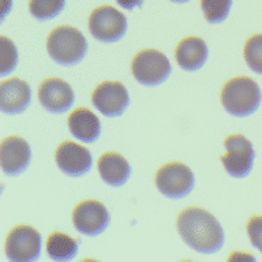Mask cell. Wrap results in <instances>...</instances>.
Segmentation results:
<instances>
[{
    "mask_svg": "<svg viewBox=\"0 0 262 262\" xmlns=\"http://www.w3.org/2000/svg\"><path fill=\"white\" fill-rule=\"evenodd\" d=\"M56 164L61 172L70 176L86 175L92 168V155L86 147L75 142H63L57 147Z\"/></svg>",
    "mask_w": 262,
    "mask_h": 262,
    "instance_id": "cell-13",
    "label": "cell"
},
{
    "mask_svg": "<svg viewBox=\"0 0 262 262\" xmlns=\"http://www.w3.org/2000/svg\"><path fill=\"white\" fill-rule=\"evenodd\" d=\"M38 98L44 110L53 114H63L73 106L74 92L63 79L49 78L40 85Z\"/></svg>",
    "mask_w": 262,
    "mask_h": 262,
    "instance_id": "cell-12",
    "label": "cell"
},
{
    "mask_svg": "<svg viewBox=\"0 0 262 262\" xmlns=\"http://www.w3.org/2000/svg\"><path fill=\"white\" fill-rule=\"evenodd\" d=\"M156 186L163 195L168 198H183L194 188V173L182 163H169L161 167L156 173Z\"/></svg>",
    "mask_w": 262,
    "mask_h": 262,
    "instance_id": "cell-7",
    "label": "cell"
},
{
    "mask_svg": "<svg viewBox=\"0 0 262 262\" xmlns=\"http://www.w3.org/2000/svg\"><path fill=\"white\" fill-rule=\"evenodd\" d=\"M41 235L30 225H16L6 239V255L12 262H33L40 258Z\"/></svg>",
    "mask_w": 262,
    "mask_h": 262,
    "instance_id": "cell-5",
    "label": "cell"
},
{
    "mask_svg": "<svg viewBox=\"0 0 262 262\" xmlns=\"http://www.w3.org/2000/svg\"><path fill=\"white\" fill-rule=\"evenodd\" d=\"M172 2H176V3H186V2H190V0H172Z\"/></svg>",
    "mask_w": 262,
    "mask_h": 262,
    "instance_id": "cell-25",
    "label": "cell"
},
{
    "mask_svg": "<svg viewBox=\"0 0 262 262\" xmlns=\"http://www.w3.org/2000/svg\"><path fill=\"white\" fill-rule=\"evenodd\" d=\"M70 133L82 142L93 143L100 137L101 124L92 111L86 108H78L69 116Z\"/></svg>",
    "mask_w": 262,
    "mask_h": 262,
    "instance_id": "cell-16",
    "label": "cell"
},
{
    "mask_svg": "<svg viewBox=\"0 0 262 262\" xmlns=\"http://www.w3.org/2000/svg\"><path fill=\"white\" fill-rule=\"evenodd\" d=\"M47 253L53 261H71L78 254V243L66 233L55 232L47 241Z\"/></svg>",
    "mask_w": 262,
    "mask_h": 262,
    "instance_id": "cell-18",
    "label": "cell"
},
{
    "mask_svg": "<svg viewBox=\"0 0 262 262\" xmlns=\"http://www.w3.org/2000/svg\"><path fill=\"white\" fill-rule=\"evenodd\" d=\"M208 47L200 37H187L178 44L175 57L178 64L187 71L201 69L208 60Z\"/></svg>",
    "mask_w": 262,
    "mask_h": 262,
    "instance_id": "cell-15",
    "label": "cell"
},
{
    "mask_svg": "<svg viewBox=\"0 0 262 262\" xmlns=\"http://www.w3.org/2000/svg\"><path fill=\"white\" fill-rule=\"evenodd\" d=\"M0 47H2V77H7L15 69L18 63V51L12 41L7 37L0 38Z\"/></svg>",
    "mask_w": 262,
    "mask_h": 262,
    "instance_id": "cell-22",
    "label": "cell"
},
{
    "mask_svg": "<svg viewBox=\"0 0 262 262\" xmlns=\"http://www.w3.org/2000/svg\"><path fill=\"white\" fill-rule=\"evenodd\" d=\"M131 71L143 86L161 85L171 74V63L167 56L156 49H145L137 53L131 63Z\"/></svg>",
    "mask_w": 262,
    "mask_h": 262,
    "instance_id": "cell-4",
    "label": "cell"
},
{
    "mask_svg": "<svg viewBox=\"0 0 262 262\" xmlns=\"http://www.w3.org/2000/svg\"><path fill=\"white\" fill-rule=\"evenodd\" d=\"M225 153L221 156V163L227 173L233 178H246L253 169L254 153L253 145L242 134L227 137L224 141Z\"/></svg>",
    "mask_w": 262,
    "mask_h": 262,
    "instance_id": "cell-8",
    "label": "cell"
},
{
    "mask_svg": "<svg viewBox=\"0 0 262 262\" xmlns=\"http://www.w3.org/2000/svg\"><path fill=\"white\" fill-rule=\"evenodd\" d=\"M220 98L227 112L237 118H245L259 108L262 93L257 82L251 78L236 77L225 83Z\"/></svg>",
    "mask_w": 262,
    "mask_h": 262,
    "instance_id": "cell-2",
    "label": "cell"
},
{
    "mask_svg": "<svg viewBox=\"0 0 262 262\" xmlns=\"http://www.w3.org/2000/svg\"><path fill=\"white\" fill-rule=\"evenodd\" d=\"M116 3L120 4V7L131 11L137 6H142V0H116Z\"/></svg>",
    "mask_w": 262,
    "mask_h": 262,
    "instance_id": "cell-24",
    "label": "cell"
},
{
    "mask_svg": "<svg viewBox=\"0 0 262 262\" xmlns=\"http://www.w3.org/2000/svg\"><path fill=\"white\" fill-rule=\"evenodd\" d=\"M66 6V0H30L29 10L36 19L48 20L59 15Z\"/></svg>",
    "mask_w": 262,
    "mask_h": 262,
    "instance_id": "cell-19",
    "label": "cell"
},
{
    "mask_svg": "<svg viewBox=\"0 0 262 262\" xmlns=\"http://www.w3.org/2000/svg\"><path fill=\"white\" fill-rule=\"evenodd\" d=\"M32 92L25 81L11 78L0 83V106L4 114L15 115L24 112L30 104Z\"/></svg>",
    "mask_w": 262,
    "mask_h": 262,
    "instance_id": "cell-14",
    "label": "cell"
},
{
    "mask_svg": "<svg viewBox=\"0 0 262 262\" xmlns=\"http://www.w3.org/2000/svg\"><path fill=\"white\" fill-rule=\"evenodd\" d=\"M245 60L254 73L262 75V34H255L245 45Z\"/></svg>",
    "mask_w": 262,
    "mask_h": 262,
    "instance_id": "cell-21",
    "label": "cell"
},
{
    "mask_svg": "<svg viewBox=\"0 0 262 262\" xmlns=\"http://www.w3.org/2000/svg\"><path fill=\"white\" fill-rule=\"evenodd\" d=\"M73 223L74 227L83 235L97 236L108 228L110 213L98 201H83L74 209Z\"/></svg>",
    "mask_w": 262,
    "mask_h": 262,
    "instance_id": "cell-9",
    "label": "cell"
},
{
    "mask_svg": "<svg viewBox=\"0 0 262 262\" xmlns=\"http://www.w3.org/2000/svg\"><path fill=\"white\" fill-rule=\"evenodd\" d=\"M98 172L106 184L120 187L130 178L131 167L123 156L118 153H105L98 160Z\"/></svg>",
    "mask_w": 262,
    "mask_h": 262,
    "instance_id": "cell-17",
    "label": "cell"
},
{
    "mask_svg": "<svg viewBox=\"0 0 262 262\" xmlns=\"http://www.w3.org/2000/svg\"><path fill=\"white\" fill-rule=\"evenodd\" d=\"M247 233H249L251 245L262 253V217H251L247 223Z\"/></svg>",
    "mask_w": 262,
    "mask_h": 262,
    "instance_id": "cell-23",
    "label": "cell"
},
{
    "mask_svg": "<svg viewBox=\"0 0 262 262\" xmlns=\"http://www.w3.org/2000/svg\"><path fill=\"white\" fill-rule=\"evenodd\" d=\"M180 237L192 250L202 254L219 251L224 243V231L216 217L201 208H187L176 221Z\"/></svg>",
    "mask_w": 262,
    "mask_h": 262,
    "instance_id": "cell-1",
    "label": "cell"
},
{
    "mask_svg": "<svg viewBox=\"0 0 262 262\" xmlns=\"http://www.w3.org/2000/svg\"><path fill=\"white\" fill-rule=\"evenodd\" d=\"M92 102L104 116L115 118L130 105V96L120 82H104L94 89Z\"/></svg>",
    "mask_w": 262,
    "mask_h": 262,
    "instance_id": "cell-10",
    "label": "cell"
},
{
    "mask_svg": "<svg viewBox=\"0 0 262 262\" xmlns=\"http://www.w3.org/2000/svg\"><path fill=\"white\" fill-rule=\"evenodd\" d=\"M232 0H201L205 19L210 24H220L227 19Z\"/></svg>",
    "mask_w": 262,
    "mask_h": 262,
    "instance_id": "cell-20",
    "label": "cell"
},
{
    "mask_svg": "<svg viewBox=\"0 0 262 262\" xmlns=\"http://www.w3.org/2000/svg\"><path fill=\"white\" fill-rule=\"evenodd\" d=\"M47 51L52 60L60 66H75L85 57L88 42L78 29L59 26L47 40Z\"/></svg>",
    "mask_w": 262,
    "mask_h": 262,
    "instance_id": "cell-3",
    "label": "cell"
},
{
    "mask_svg": "<svg viewBox=\"0 0 262 262\" xmlns=\"http://www.w3.org/2000/svg\"><path fill=\"white\" fill-rule=\"evenodd\" d=\"M32 159L29 143L20 137H8L0 146V163L6 175L16 176L28 168Z\"/></svg>",
    "mask_w": 262,
    "mask_h": 262,
    "instance_id": "cell-11",
    "label": "cell"
},
{
    "mask_svg": "<svg viewBox=\"0 0 262 262\" xmlns=\"http://www.w3.org/2000/svg\"><path fill=\"white\" fill-rule=\"evenodd\" d=\"M89 30L101 42H116L127 32V18L115 7L101 6L90 14Z\"/></svg>",
    "mask_w": 262,
    "mask_h": 262,
    "instance_id": "cell-6",
    "label": "cell"
}]
</instances>
